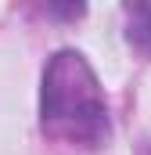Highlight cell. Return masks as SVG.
Masks as SVG:
<instances>
[{"label": "cell", "mask_w": 151, "mask_h": 155, "mask_svg": "<svg viewBox=\"0 0 151 155\" xmlns=\"http://www.w3.org/2000/svg\"><path fill=\"white\" fill-rule=\"evenodd\" d=\"M40 116L43 130L65 144L97 148L108 134V108L101 83L83 54L58 51L43 72V94H40Z\"/></svg>", "instance_id": "6da1fadb"}]
</instances>
